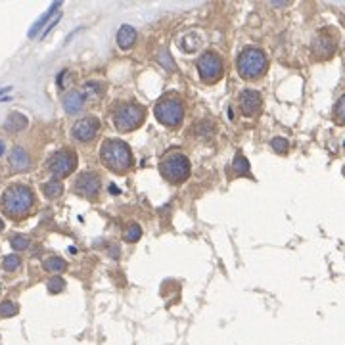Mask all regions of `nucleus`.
I'll return each instance as SVG.
<instances>
[{"label":"nucleus","mask_w":345,"mask_h":345,"mask_svg":"<svg viewBox=\"0 0 345 345\" xmlns=\"http://www.w3.org/2000/svg\"><path fill=\"white\" fill-rule=\"evenodd\" d=\"M0 92H2V89H0Z\"/></svg>","instance_id":"nucleus-32"},{"label":"nucleus","mask_w":345,"mask_h":345,"mask_svg":"<svg viewBox=\"0 0 345 345\" xmlns=\"http://www.w3.org/2000/svg\"><path fill=\"white\" fill-rule=\"evenodd\" d=\"M313 52L318 60H328L332 54L336 52V40L326 35V33H320L318 37L313 40Z\"/></svg>","instance_id":"nucleus-12"},{"label":"nucleus","mask_w":345,"mask_h":345,"mask_svg":"<svg viewBox=\"0 0 345 345\" xmlns=\"http://www.w3.org/2000/svg\"><path fill=\"white\" fill-rule=\"evenodd\" d=\"M4 127H6V131H10V133H19V131H23V128L27 127V117L19 112H12L6 117Z\"/></svg>","instance_id":"nucleus-16"},{"label":"nucleus","mask_w":345,"mask_h":345,"mask_svg":"<svg viewBox=\"0 0 345 345\" xmlns=\"http://www.w3.org/2000/svg\"><path fill=\"white\" fill-rule=\"evenodd\" d=\"M232 169H234V172H236L238 177H249V171H251L249 161L244 158V156H236V158H234Z\"/></svg>","instance_id":"nucleus-20"},{"label":"nucleus","mask_w":345,"mask_h":345,"mask_svg":"<svg viewBox=\"0 0 345 345\" xmlns=\"http://www.w3.org/2000/svg\"><path fill=\"white\" fill-rule=\"evenodd\" d=\"M63 288H66V280L61 276H54L48 280V292L50 293H60L63 292Z\"/></svg>","instance_id":"nucleus-28"},{"label":"nucleus","mask_w":345,"mask_h":345,"mask_svg":"<svg viewBox=\"0 0 345 345\" xmlns=\"http://www.w3.org/2000/svg\"><path fill=\"white\" fill-rule=\"evenodd\" d=\"M146 119V110L135 102H123L113 112V125L119 133L136 131Z\"/></svg>","instance_id":"nucleus-5"},{"label":"nucleus","mask_w":345,"mask_h":345,"mask_svg":"<svg viewBox=\"0 0 345 345\" xmlns=\"http://www.w3.org/2000/svg\"><path fill=\"white\" fill-rule=\"evenodd\" d=\"M19 265H21V259H19V255H15V253L6 255L4 257V261H2V267H4V270H8V272L17 270L19 269Z\"/></svg>","instance_id":"nucleus-26"},{"label":"nucleus","mask_w":345,"mask_h":345,"mask_svg":"<svg viewBox=\"0 0 345 345\" xmlns=\"http://www.w3.org/2000/svg\"><path fill=\"white\" fill-rule=\"evenodd\" d=\"M154 113H156V119L161 125H165L169 128H177L184 119V102L177 96H165L156 104Z\"/></svg>","instance_id":"nucleus-6"},{"label":"nucleus","mask_w":345,"mask_h":345,"mask_svg":"<svg viewBox=\"0 0 345 345\" xmlns=\"http://www.w3.org/2000/svg\"><path fill=\"white\" fill-rule=\"evenodd\" d=\"M334 119L338 121L339 125H345V94L339 98L336 107H334Z\"/></svg>","instance_id":"nucleus-27"},{"label":"nucleus","mask_w":345,"mask_h":345,"mask_svg":"<svg viewBox=\"0 0 345 345\" xmlns=\"http://www.w3.org/2000/svg\"><path fill=\"white\" fill-rule=\"evenodd\" d=\"M196 66H198V73L202 77V81L207 84L217 83L219 79L223 77V69H225L223 58H221L217 52H211V50L203 52L202 56L198 58Z\"/></svg>","instance_id":"nucleus-7"},{"label":"nucleus","mask_w":345,"mask_h":345,"mask_svg":"<svg viewBox=\"0 0 345 345\" xmlns=\"http://www.w3.org/2000/svg\"><path fill=\"white\" fill-rule=\"evenodd\" d=\"M236 68L238 73L244 81H257L259 77H263L269 69V58L263 52L261 48L249 46L244 48L236 60Z\"/></svg>","instance_id":"nucleus-3"},{"label":"nucleus","mask_w":345,"mask_h":345,"mask_svg":"<svg viewBox=\"0 0 345 345\" xmlns=\"http://www.w3.org/2000/svg\"><path fill=\"white\" fill-rule=\"evenodd\" d=\"M42 192H45L46 198H50V200H54V198H60L61 192H63V186H61L60 180H48V182H45L42 184Z\"/></svg>","instance_id":"nucleus-18"},{"label":"nucleus","mask_w":345,"mask_h":345,"mask_svg":"<svg viewBox=\"0 0 345 345\" xmlns=\"http://www.w3.org/2000/svg\"><path fill=\"white\" fill-rule=\"evenodd\" d=\"M140 238H142V226L136 225V223L127 225L125 232H123V240L128 242V244H135V242H138Z\"/></svg>","instance_id":"nucleus-19"},{"label":"nucleus","mask_w":345,"mask_h":345,"mask_svg":"<svg viewBox=\"0 0 345 345\" xmlns=\"http://www.w3.org/2000/svg\"><path fill=\"white\" fill-rule=\"evenodd\" d=\"M158 61L165 69H175V61H172V58L169 56V50H167V48H161L158 52Z\"/></svg>","instance_id":"nucleus-29"},{"label":"nucleus","mask_w":345,"mask_h":345,"mask_svg":"<svg viewBox=\"0 0 345 345\" xmlns=\"http://www.w3.org/2000/svg\"><path fill=\"white\" fill-rule=\"evenodd\" d=\"M75 192L77 194L84 196V198H94V196L100 192V186H102V180L98 177L96 172H81L79 177L75 179Z\"/></svg>","instance_id":"nucleus-10"},{"label":"nucleus","mask_w":345,"mask_h":345,"mask_svg":"<svg viewBox=\"0 0 345 345\" xmlns=\"http://www.w3.org/2000/svg\"><path fill=\"white\" fill-rule=\"evenodd\" d=\"M100 131V119L94 115H87L83 119H79L71 128V136L79 142H90Z\"/></svg>","instance_id":"nucleus-9"},{"label":"nucleus","mask_w":345,"mask_h":345,"mask_svg":"<svg viewBox=\"0 0 345 345\" xmlns=\"http://www.w3.org/2000/svg\"><path fill=\"white\" fill-rule=\"evenodd\" d=\"M4 152H6V144H4V142H2V140H0V158L4 156Z\"/></svg>","instance_id":"nucleus-30"},{"label":"nucleus","mask_w":345,"mask_h":345,"mask_svg":"<svg viewBox=\"0 0 345 345\" xmlns=\"http://www.w3.org/2000/svg\"><path fill=\"white\" fill-rule=\"evenodd\" d=\"M10 244H12V248L15 249V251H23V249H27L31 246V240L27 238V236H21V234H15V236H12V240H10Z\"/></svg>","instance_id":"nucleus-25"},{"label":"nucleus","mask_w":345,"mask_h":345,"mask_svg":"<svg viewBox=\"0 0 345 345\" xmlns=\"http://www.w3.org/2000/svg\"><path fill=\"white\" fill-rule=\"evenodd\" d=\"M84 100H87V98H84L83 92L71 90V92H68V94L63 96V110H66L69 115H75V113H79L83 110Z\"/></svg>","instance_id":"nucleus-14"},{"label":"nucleus","mask_w":345,"mask_h":345,"mask_svg":"<svg viewBox=\"0 0 345 345\" xmlns=\"http://www.w3.org/2000/svg\"><path fill=\"white\" fill-rule=\"evenodd\" d=\"M102 92H104V84L102 83H96V81H90V83L84 84V98H98L102 96Z\"/></svg>","instance_id":"nucleus-22"},{"label":"nucleus","mask_w":345,"mask_h":345,"mask_svg":"<svg viewBox=\"0 0 345 345\" xmlns=\"http://www.w3.org/2000/svg\"><path fill=\"white\" fill-rule=\"evenodd\" d=\"M17 311H19V307L15 305L14 301H2V303H0V316H2V318L15 316L17 315Z\"/></svg>","instance_id":"nucleus-23"},{"label":"nucleus","mask_w":345,"mask_h":345,"mask_svg":"<svg viewBox=\"0 0 345 345\" xmlns=\"http://www.w3.org/2000/svg\"><path fill=\"white\" fill-rule=\"evenodd\" d=\"M270 146H272V150L276 152V154H280V156H286L288 150H290V144H288V140H286L284 136H276V138H272Z\"/></svg>","instance_id":"nucleus-24"},{"label":"nucleus","mask_w":345,"mask_h":345,"mask_svg":"<svg viewBox=\"0 0 345 345\" xmlns=\"http://www.w3.org/2000/svg\"><path fill=\"white\" fill-rule=\"evenodd\" d=\"M8 163H10V169H12V171L23 172L31 167V158H29V154H27L25 148H21V146H15L14 150L10 152Z\"/></svg>","instance_id":"nucleus-13"},{"label":"nucleus","mask_w":345,"mask_h":345,"mask_svg":"<svg viewBox=\"0 0 345 345\" xmlns=\"http://www.w3.org/2000/svg\"><path fill=\"white\" fill-rule=\"evenodd\" d=\"M2 207L12 219H23L35 207V194L25 184H14L2 194Z\"/></svg>","instance_id":"nucleus-2"},{"label":"nucleus","mask_w":345,"mask_h":345,"mask_svg":"<svg viewBox=\"0 0 345 345\" xmlns=\"http://www.w3.org/2000/svg\"><path fill=\"white\" fill-rule=\"evenodd\" d=\"M60 6H61V2H54L52 6L48 8V10H46L45 14L40 15V19H38V21L35 23V25L31 27V31H29V37H31V38L37 37L38 31L42 29V27H45V25H46V21H48V19H50V17H52V15L56 14V10H60Z\"/></svg>","instance_id":"nucleus-17"},{"label":"nucleus","mask_w":345,"mask_h":345,"mask_svg":"<svg viewBox=\"0 0 345 345\" xmlns=\"http://www.w3.org/2000/svg\"><path fill=\"white\" fill-rule=\"evenodd\" d=\"M45 270H48V272H61V270H66V261L61 259V257H48V259H45Z\"/></svg>","instance_id":"nucleus-21"},{"label":"nucleus","mask_w":345,"mask_h":345,"mask_svg":"<svg viewBox=\"0 0 345 345\" xmlns=\"http://www.w3.org/2000/svg\"><path fill=\"white\" fill-rule=\"evenodd\" d=\"M263 98L257 90H244L240 94V110L244 115L253 117L257 113H261Z\"/></svg>","instance_id":"nucleus-11"},{"label":"nucleus","mask_w":345,"mask_h":345,"mask_svg":"<svg viewBox=\"0 0 345 345\" xmlns=\"http://www.w3.org/2000/svg\"><path fill=\"white\" fill-rule=\"evenodd\" d=\"M136 37H138V33L133 25H121L119 31H117V45L123 50H128L136 42Z\"/></svg>","instance_id":"nucleus-15"},{"label":"nucleus","mask_w":345,"mask_h":345,"mask_svg":"<svg viewBox=\"0 0 345 345\" xmlns=\"http://www.w3.org/2000/svg\"><path fill=\"white\" fill-rule=\"evenodd\" d=\"M2 230H4V221L0 219V232H2Z\"/></svg>","instance_id":"nucleus-31"},{"label":"nucleus","mask_w":345,"mask_h":345,"mask_svg":"<svg viewBox=\"0 0 345 345\" xmlns=\"http://www.w3.org/2000/svg\"><path fill=\"white\" fill-rule=\"evenodd\" d=\"M46 169L56 180L66 179L77 169V154L73 150H60L48 159Z\"/></svg>","instance_id":"nucleus-8"},{"label":"nucleus","mask_w":345,"mask_h":345,"mask_svg":"<svg viewBox=\"0 0 345 345\" xmlns=\"http://www.w3.org/2000/svg\"><path fill=\"white\" fill-rule=\"evenodd\" d=\"M100 159L110 171L113 172H127L133 167V152L127 142L119 138H107L100 148Z\"/></svg>","instance_id":"nucleus-1"},{"label":"nucleus","mask_w":345,"mask_h":345,"mask_svg":"<svg viewBox=\"0 0 345 345\" xmlns=\"http://www.w3.org/2000/svg\"><path fill=\"white\" fill-rule=\"evenodd\" d=\"M159 172L167 182H172V184L184 182L190 177V161L179 150L167 152L159 161Z\"/></svg>","instance_id":"nucleus-4"}]
</instances>
